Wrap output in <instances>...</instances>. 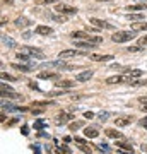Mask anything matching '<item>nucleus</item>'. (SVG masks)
Returning a JSON list of instances; mask_svg holds the SVG:
<instances>
[{
  "mask_svg": "<svg viewBox=\"0 0 147 154\" xmlns=\"http://www.w3.org/2000/svg\"><path fill=\"white\" fill-rule=\"evenodd\" d=\"M120 154H133L132 151H125V152H120Z\"/></svg>",
  "mask_w": 147,
  "mask_h": 154,
  "instance_id": "nucleus-41",
  "label": "nucleus"
},
{
  "mask_svg": "<svg viewBox=\"0 0 147 154\" xmlns=\"http://www.w3.org/2000/svg\"><path fill=\"white\" fill-rule=\"evenodd\" d=\"M2 45H4V46H7V48H16V46H17L16 41H14L12 38H9L7 34H2Z\"/></svg>",
  "mask_w": 147,
  "mask_h": 154,
  "instance_id": "nucleus-12",
  "label": "nucleus"
},
{
  "mask_svg": "<svg viewBox=\"0 0 147 154\" xmlns=\"http://www.w3.org/2000/svg\"><path fill=\"white\" fill-rule=\"evenodd\" d=\"M29 24H31V21L26 19V17H19V19H16V26L17 28H26V26H29Z\"/></svg>",
  "mask_w": 147,
  "mask_h": 154,
  "instance_id": "nucleus-22",
  "label": "nucleus"
},
{
  "mask_svg": "<svg viewBox=\"0 0 147 154\" xmlns=\"http://www.w3.org/2000/svg\"><path fill=\"white\" fill-rule=\"evenodd\" d=\"M89 58L94 62H108V60H113V55H89Z\"/></svg>",
  "mask_w": 147,
  "mask_h": 154,
  "instance_id": "nucleus-13",
  "label": "nucleus"
},
{
  "mask_svg": "<svg viewBox=\"0 0 147 154\" xmlns=\"http://www.w3.org/2000/svg\"><path fill=\"white\" fill-rule=\"evenodd\" d=\"M91 77H93V70H84V72H81V74H77L75 79L79 81V82H86V81H89Z\"/></svg>",
  "mask_w": 147,
  "mask_h": 154,
  "instance_id": "nucleus-11",
  "label": "nucleus"
},
{
  "mask_svg": "<svg viewBox=\"0 0 147 154\" xmlns=\"http://www.w3.org/2000/svg\"><path fill=\"white\" fill-rule=\"evenodd\" d=\"M75 144H77V146H79V147L82 149V152H86V154H91V152H93V147H91V146H87L84 139L75 137Z\"/></svg>",
  "mask_w": 147,
  "mask_h": 154,
  "instance_id": "nucleus-10",
  "label": "nucleus"
},
{
  "mask_svg": "<svg viewBox=\"0 0 147 154\" xmlns=\"http://www.w3.org/2000/svg\"><path fill=\"white\" fill-rule=\"evenodd\" d=\"M53 21H57V22H65L67 17H65V14H62V16H53Z\"/></svg>",
  "mask_w": 147,
  "mask_h": 154,
  "instance_id": "nucleus-27",
  "label": "nucleus"
},
{
  "mask_svg": "<svg viewBox=\"0 0 147 154\" xmlns=\"http://www.w3.org/2000/svg\"><path fill=\"white\" fill-rule=\"evenodd\" d=\"M108 116H109L108 111H101V113H99V120H101V122H106V120H108Z\"/></svg>",
  "mask_w": 147,
  "mask_h": 154,
  "instance_id": "nucleus-29",
  "label": "nucleus"
},
{
  "mask_svg": "<svg viewBox=\"0 0 147 154\" xmlns=\"http://www.w3.org/2000/svg\"><path fill=\"white\" fill-rule=\"evenodd\" d=\"M147 5H144V4H135V5H127V11L132 12V11H145Z\"/></svg>",
  "mask_w": 147,
  "mask_h": 154,
  "instance_id": "nucleus-23",
  "label": "nucleus"
},
{
  "mask_svg": "<svg viewBox=\"0 0 147 154\" xmlns=\"http://www.w3.org/2000/svg\"><path fill=\"white\" fill-rule=\"evenodd\" d=\"M98 147L99 149H108V146H106V144H98Z\"/></svg>",
  "mask_w": 147,
  "mask_h": 154,
  "instance_id": "nucleus-39",
  "label": "nucleus"
},
{
  "mask_svg": "<svg viewBox=\"0 0 147 154\" xmlns=\"http://www.w3.org/2000/svg\"><path fill=\"white\" fill-rule=\"evenodd\" d=\"M44 125H46L44 120H36L34 122V128H41V127H44Z\"/></svg>",
  "mask_w": 147,
  "mask_h": 154,
  "instance_id": "nucleus-31",
  "label": "nucleus"
},
{
  "mask_svg": "<svg viewBox=\"0 0 147 154\" xmlns=\"http://www.w3.org/2000/svg\"><path fill=\"white\" fill-rule=\"evenodd\" d=\"M70 38L72 39H87V41H93V43H96V45L103 43V38H99V36H91V34L84 33V31H74V33H70Z\"/></svg>",
  "mask_w": 147,
  "mask_h": 154,
  "instance_id": "nucleus-2",
  "label": "nucleus"
},
{
  "mask_svg": "<svg viewBox=\"0 0 147 154\" xmlns=\"http://www.w3.org/2000/svg\"><path fill=\"white\" fill-rule=\"evenodd\" d=\"M132 122H133V116L121 115V116H116V118H115V125L116 127H125V125H130Z\"/></svg>",
  "mask_w": 147,
  "mask_h": 154,
  "instance_id": "nucleus-7",
  "label": "nucleus"
},
{
  "mask_svg": "<svg viewBox=\"0 0 147 154\" xmlns=\"http://www.w3.org/2000/svg\"><path fill=\"white\" fill-rule=\"evenodd\" d=\"M139 123H140V127H144V128H147V116H145V118H142V120L139 122Z\"/></svg>",
  "mask_w": 147,
  "mask_h": 154,
  "instance_id": "nucleus-36",
  "label": "nucleus"
},
{
  "mask_svg": "<svg viewBox=\"0 0 147 154\" xmlns=\"http://www.w3.org/2000/svg\"><path fill=\"white\" fill-rule=\"evenodd\" d=\"M39 79H57V74H53V72H41V74H38Z\"/></svg>",
  "mask_w": 147,
  "mask_h": 154,
  "instance_id": "nucleus-24",
  "label": "nucleus"
},
{
  "mask_svg": "<svg viewBox=\"0 0 147 154\" xmlns=\"http://www.w3.org/2000/svg\"><path fill=\"white\" fill-rule=\"evenodd\" d=\"M142 46H128V51H140Z\"/></svg>",
  "mask_w": 147,
  "mask_h": 154,
  "instance_id": "nucleus-35",
  "label": "nucleus"
},
{
  "mask_svg": "<svg viewBox=\"0 0 147 154\" xmlns=\"http://www.w3.org/2000/svg\"><path fill=\"white\" fill-rule=\"evenodd\" d=\"M96 2H111V0H96Z\"/></svg>",
  "mask_w": 147,
  "mask_h": 154,
  "instance_id": "nucleus-42",
  "label": "nucleus"
},
{
  "mask_svg": "<svg viewBox=\"0 0 147 154\" xmlns=\"http://www.w3.org/2000/svg\"><path fill=\"white\" fill-rule=\"evenodd\" d=\"M75 46L84 48V50H93V48H96V43L87 41V39H75Z\"/></svg>",
  "mask_w": 147,
  "mask_h": 154,
  "instance_id": "nucleus-9",
  "label": "nucleus"
},
{
  "mask_svg": "<svg viewBox=\"0 0 147 154\" xmlns=\"http://www.w3.org/2000/svg\"><path fill=\"white\" fill-rule=\"evenodd\" d=\"M135 36H137L135 31H118V33H115L111 36V39H113L115 43H127V41L133 39Z\"/></svg>",
  "mask_w": 147,
  "mask_h": 154,
  "instance_id": "nucleus-1",
  "label": "nucleus"
},
{
  "mask_svg": "<svg viewBox=\"0 0 147 154\" xmlns=\"http://www.w3.org/2000/svg\"><path fill=\"white\" fill-rule=\"evenodd\" d=\"M89 22H91V24H94V26H96V28H99V29H113V24H109V22L103 21V19L91 17V19H89Z\"/></svg>",
  "mask_w": 147,
  "mask_h": 154,
  "instance_id": "nucleus-6",
  "label": "nucleus"
},
{
  "mask_svg": "<svg viewBox=\"0 0 147 154\" xmlns=\"http://www.w3.org/2000/svg\"><path fill=\"white\" fill-rule=\"evenodd\" d=\"M34 33L41 34V36H46V34H51V33H53V29L48 28V26H38V28L34 29Z\"/></svg>",
  "mask_w": 147,
  "mask_h": 154,
  "instance_id": "nucleus-15",
  "label": "nucleus"
},
{
  "mask_svg": "<svg viewBox=\"0 0 147 154\" xmlns=\"http://www.w3.org/2000/svg\"><path fill=\"white\" fill-rule=\"evenodd\" d=\"M74 118V115H69V113H58V116H57V123H65V122L72 120Z\"/></svg>",
  "mask_w": 147,
  "mask_h": 154,
  "instance_id": "nucleus-20",
  "label": "nucleus"
},
{
  "mask_svg": "<svg viewBox=\"0 0 147 154\" xmlns=\"http://www.w3.org/2000/svg\"><path fill=\"white\" fill-rule=\"evenodd\" d=\"M2 79H4V81H5V79H7V81H16V77H12V75H7L5 72H2Z\"/></svg>",
  "mask_w": 147,
  "mask_h": 154,
  "instance_id": "nucleus-32",
  "label": "nucleus"
},
{
  "mask_svg": "<svg viewBox=\"0 0 147 154\" xmlns=\"http://www.w3.org/2000/svg\"><path fill=\"white\" fill-rule=\"evenodd\" d=\"M84 135L89 139H96L99 135V132L96 130V128H93V127H89V128H84Z\"/></svg>",
  "mask_w": 147,
  "mask_h": 154,
  "instance_id": "nucleus-18",
  "label": "nucleus"
},
{
  "mask_svg": "<svg viewBox=\"0 0 147 154\" xmlns=\"http://www.w3.org/2000/svg\"><path fill=\"white\" fill-rule=\"evenodd\" d=\"M139 101H140V108L147 111V96H145V98H140Z\"/></svg>",
  "mask_w": 147,
  "mask_h": 154,
  "instance_id": "nucleus-30",
  "label": "nucleus"
},
{
  "mask_svg": "<svg viewBox=\"0 0 147 154\" xmlns=\"http://www.w3.org/2000/svg\"><path fill=\"white\" fill-rule=\"evenodd\" d=\"M84 116H86V118H89V120H91V118H93V116H94V113H93V111H86V113H84Z\"/></svg>",
  "mask_w": 147,
  "mask_h": 154,
  "instance_id": "nucleus-37",
  "label": "nucleus"
},
{
  "mask_svg": "<svg viewBox=\"0 0 147 154\" xmlns=\"http://www.w3.org/2000/svg\"><path fill=\"white\" fill-rule=\"evenodd\" d=\"M55 11L60 12V14H75L77 9L75 7H70V5H65V4H57L55 5Z\"/></svg>",
  "mask_w": 147,
  "mask_h": 154,
  "instance_id": "nucleus-8",
  "label": "nucleus"
},
{
  "mask_svg": "<svg viewBox=\"0 0 147 154\" xmlns=\"http://www.w3.org/2000/svg\"><path fill=\"white\" fill-rule=\"evenodd\" d=\"M139 46H147V36H144V38L139 39Z\"/></svg>",
  "mask_w": 147,
  "mask_h": 154,
  "instance_id": "nucleus-33",
  "label": "nucleus"
},
{
  "mask_svg": "<svg viewBox=\"0 0 147 154\" xmlns=\"http://www.w3.org/2000/svg\"><path fill=\"white\" fill-rule=\"evenodd\" d=\"M115 146L118 149H121V151H132V144L123 140V139H120V142H115Z\"/></svg>",
  "mask_w": 147,
  "mask_h": 154,
  "instance_id": "nucleus-16",
  "label": "nucleus"
},
{
  "mask_svg": "<svg viewBox=\"0 0 147 154\" xmlns=\"http://www.w3.org/2000/svg\"><path fill=\"white\" fill-rule=\"evenodd\" d=\"M132 31H147V22L135 21L133 24H132Z\"/></svg>",
  "mask_w": 147,
  "mask_h": 154,
  "instance_id": "nucleus-14",
  "label": "nucleus"
},
{
  "mask_svg": "<svg viewBox=\"0 0 147 154\" xmlns=\"http://www.w3.org/2000/svg\"><path fill=\"white\" fill-rule=\"evenodd\" d=\"M81 55H86V51H81V50H63L58 53V58L65 60V58H72V57H81Z\"/></svg>",
  "mask_w": 147,
  "mask_h": 154,
  "instance_id": "nucleus-5",
  "label": "nucleus"
},
{
  "mask_svg": "<svg viewBox=\"0 0 147 154\" xmlns=\"http://www.w3.org/2000/svg\"><path fill=\"white\" fill-rule=\"evenodd\" d=\"M142 149H144V151H145V152H147V146H142Z\"/></svg>",
  "mask_w": 147,
  "mask_h": 154,
  "instance_id": "nucleus-43",
  "label": "nucleus"
},
{
  "mask_svg": "<svg viewBox=\"0 0 147 154\" xmlns=\"http://www.w3.org/2000/svg\"><path fill=\"white\" fill-rule=\"evenodd\" d=\"M106 135L111 137V139H123V134L118 132V130H115V128H108V130H106Z\"/></svg>",
  "mask_w": 147,
  "mask_h": 154,
  "instance_id": "nucleus-21",
  "label": "nucleus"
},
{
  "mask_svg": "<svg viewBox=\"0 0 147 154\" xmlns=\"http://www.w3.org/2000/svg\"><path fill=\"white\" fill-rule=\"evenodd\" d=\"M29 88H31V89H34V91H39L38 84H36V82H33V81H31V82H29Z\"/></svg>",
  "mask_w": 147,
  "mask_h": 154,
  "instance_id": "nucleus-34",
  "label": "nucleus"
},
{
  "mask_svg": "<svg viewBox=\"0 0 147 154\" xmlns=\"http://www.w3.org/2000/svg\"><path fill=\"white\" fill-rule=\"evenodd\" d=\"M57 88H60V89H70V88H75V82H74V81H60V82L57 84Z\"/></svg>",
  "mask_w": 147,
  "mask_h": 154,
  "instance_id": "nucleus-19",
  "label": "nucleus"
},
{
  "mask_svg": "<svg viewBox=\"0 0 147 154\" xmlns=\"http://www.w3.org/2000/svg\"><path fill=\"white\" fill-rule=\"evenodd\" d=\"M27 132H29V130H27V127H22V134H24V135H27Z\"/></svg>",
  "mask_w": 147,
  "mask_h": 154,
  "instance_id": "nucleus-40",
  "label": "nucleus"
},
{
  "mask_svg": "<svg viewBox=\"0 0 147 154\" xmlns=\"http://www.w3.org/2000/svg\"><path fill=\"white\" fill-rule=\"evenodd\" d=\"M58 152H60V154H72L70 149L67 147V146H62V147H58Z\"/></svg>",
  "mask_w": 147,
  "mask_h": 154,
  "instance_id": "nucleus-28",
  "label": "nucleus"
},
{
  "mask_svg": "<svg viewBox=\"0 0 147 154\" xmlns=\"http://www.w3.org/2000/svg\"><path fill=\"white\" fill-rule=\"evenodd\" d=\"M132 79L128 74H125V75H111V77H108L106 79V82L108 84H123V82H127V84H132Z\"/></svg>",
  "mask_w": 147,
  "mask_h": 154,
  "instance_id": "nucleus-3",
  "label": "nucleus"
},
{
  "mask_svg": "<svg viewBox=\"0 0 147 154\" xmlns=\"http://www.w3.org/2000/svg\"><path fill=\"white\" fill-rule=\"evenodd\" d=\"M57 0H39V4H53Z\"/></svg>",
  "mask_w": 147,
  "mask_h": 154,
  "instance_id": "nucleus-38",
  "label": "nucleus"
},
{
  "mask_svg": "<svg viewBox=\"0 0 147 154\" xmlns=\"http://www.w3.org/2000/svg\"><path fill=\"white\" fill-rule=\"evenodd\" d=\"M17 53H21V55H26V57H36V58H43L44 57V53L41 51V50H38V48H22V50H19Z\"/></svg>",
  "mask_w": 147,
  "mask_h": 154,
  "instance_id": "nucleus-4",
  "label": "nucleus"
},
{
  "mask_svg": "<svg viewBox=\"0 0 147 154\" xmlns=\"http://www.w3.org/2000/svg\"><path fill=\"white\" fill-rule=\"evenodd\" d=\"M127 19H128V21H139V19H144V17L140 16V14H128V16H127Z\"/></svg>",
  "mask_w": 147,
  "mask_h": 154,
  "instance_id": "nucleus-25",
  "label": "nucleus"
},
{
  "mask_svg": "<svg viewBox=\"0 0 147 154\" xmlns=\"http://www.w3.org/2000/svg\"><path fill=\"white\" fill-rule=\"evenodd\" d=\"M12 67H14V69H17V70H22V72H31L34 69L33 65H27V63H22V62H21V63H14Z\"/></svg>",
  "mask_w": 147,
  "mask_h": 154,
  "instance_id": "nucleus-17",
  "label": "nucleus"
},
{
  "mask_svg": "<svg viewBox=\"0 0 147 154\" xmlns=\"http://www.w3.org/2000/svg\"><path fill=\"white\" fill-rule=\"evenodd\" d=\"M79 127H82V122H74V123L69 125V128H70V130H77Z\"/></svg>",
  "mask_w": 147,
  "mask_h": 154,
  "instance_id": "nucleus-26",
  "label": "nucleus"
}]
</instances>
